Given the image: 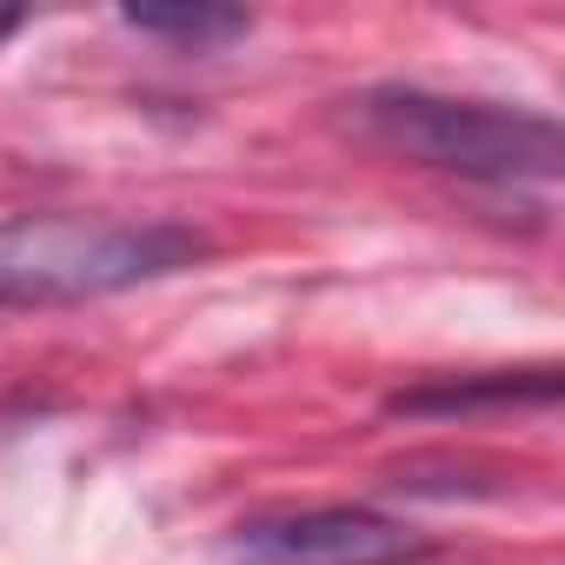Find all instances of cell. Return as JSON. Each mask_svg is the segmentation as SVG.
<instances>
[{"label":"cell","mask_w":565,"mask_h":565,"mask_svg":"<svg viewBox=\"0 0 565 565\" xmlns=\"http://www.w3.org/2000/svg\"><path fill=\"white\" fill-rule=\"evenodd\" d=\"M200 253V233L167 220L14 213L0 220V307H67L127 294Z\"/></svg>","instance_id":"obj_1"},{"label":"cell","mask_w":565,"mask_h":565,"mask_svg":"<svg viewBox=\"0 0 565 565\" xmlns=\"http://www.w3.org/2000/svg\"><path fill=\"white\" fill-rule=\"evenodd\" d=\"M366 127L433 167L479 173V180H552L558 173V127L545 114H512V107H479V100H439V94H373Z\"/></svg>","instance_id":"obj_2"},{"label":"cell","mask_w":565,"mask_h":565,"mask_svg":"<svg viewBox=\"0 0 565 565\" xmlns=\"http://www.w3.org/2000/svg\"><path fill=\"white\" fill-rule=\"evenodd\" d=\"M426 545L360 505H313V512H273V519H246L233 532V558L239 565H406Z\"/></svg>","instance_id":"obj_3"},{"label":"cell","mask_w":565,"mask_h":565,"mask_svg":"<svg viewBox=\"0 0 565 565\" xmlns=\"http://www.w3.org/2000/svg\"><path fill=\"white\" fill-rule=\"evenodd\" d=\"M127 21L147 28V34L193 41V47H213V41L246 34V14H233V8H127Z\"/></svg>","instance_id":"obj_4"},{"label":"cell","mask_w":565,"mask_h":565,"mask_svg":"<svg viewBox=\"0 0 565 565\" xmlns=\"http://www.w3.org/2000/svg\"><path fill=\"white\" fill-rule=\"evenodd\" d=\"M14 28H21V8H8V0H0V41H8Z\"/></svg>","instance_id":"obj_5"}]
</instances>
